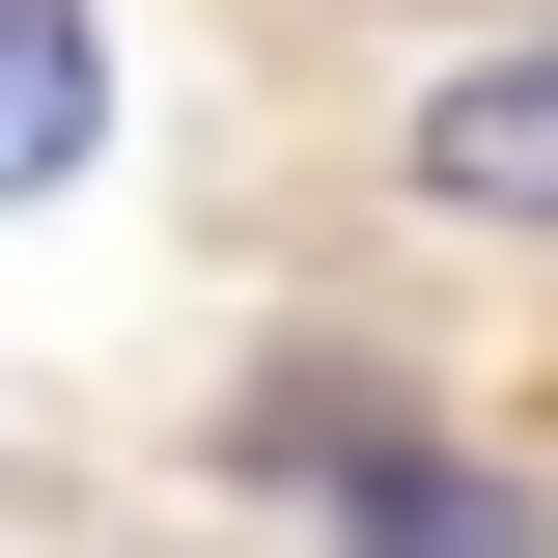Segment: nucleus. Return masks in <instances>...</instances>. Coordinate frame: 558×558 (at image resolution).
I'll list each match as a JSON object with an SVG mask.
<instances>
[{
	"instance_id": "nucleus-3",
	"label": "nucleus",
	"mask_w": 558,
	"mask_h": 558,
	"mask_svg": "<svg viewBox=\"0 0 558 558\" xmlns=\"http://www.w3.org/2000/svg\"><path fill=\"white\" fill-rule=\"evenodd\" d=\"M336 531H363V558H531V502H475V475H336Z\"/></svg>"
},
{
	"instance_id": "nucleus-1",
	"label": "nucleus",
	"mask_w": 558,
	"mask_h": 558,
	"mask_svg": "<svg viewBox=\"0 0 558 558\" xmlns=\"http://www.w3.org/2000/svg\"><path fill=\"white\" fill-rule=\"evenodd\" d=\"M418 196L447 223H558V28H502V57L418 84Z\"/></svg>"
},
{
	"instance_id": "nucleus-2",
	"label": "nucleus",
	"mask_w": 558,
	"mask_h": 558,
	"mask_svg": "<svg viewBox=\"0 0 558 558\" xmlns=\"http://www.w3.org/2000/svg\"><path fill=\"white\" fill-rule=\"evenodd\" d=\"M84 140H112V57H84V0H0V196H57Z\"/></svg>"
}]
</instances>
